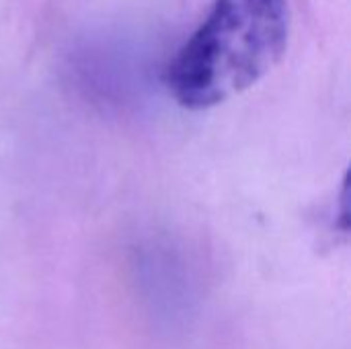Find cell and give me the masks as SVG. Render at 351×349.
I'll list each match as a JSON object with an SVG mask.
<instances>
[{"mask_svg":"<svg viewBox=\"0 0 351 349\" xmlns=\"http://www.w3.org/2000/svg\"><path fill=\"white\" fill-rule=\"evenodd\" d=\"M288 37L286 0H214L169 62L165 84L181 107L210 109L257 84L282 60Z\"/></svg>","mask_w":351,"mask_h":349,"instance_id":"obj_1","label":"cell"}]
</instances>
